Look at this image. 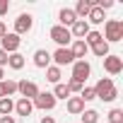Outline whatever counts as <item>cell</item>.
<instances>
[{"instance_id":"1","label":"cell","mask_w":123,"mask_h":123,"mask_svg":"<svg viewBox=\"0 0 123 123\" xmlns=\"http://www.w3.org/2000/svg\"><path fill=\"white\" fill-rule=\"evenodd\" d=\"M92 89H94L97 99H101V101H113V99L118 97V89H116V85H113L111 77H101Z\"/></svg>"},{"instance_id":"2","label":"cell","mask_w":123,"mask_h":123,"mask_svg":"<svg viewBox=\"0 0 123 123\" xmlns=\"http://www.w3.org/2000/svg\"><path fill=\"white\" fill-rule=\"evenodd\" d=\"M104 39H106V43H116V41H121L123 39V22H118V19H106V24H104V34H101Z\"/></svg>"},{"instance_id":"3","label":"cell","mask_w":123,"mask_h":123,"mask_svg":"<svg viewBox=\"0 0 123 123\" xmlns=\"http://www.w3.org/2000/svg\"><path fill=\"white\" fill-rule=\"evenodd\" d=\"M51 39L58 43V48H68V43L73 41V36H70V29L60 27V24H55V27L51 29Z\"/></svg>"},{"instance_id":"4","label":"cell","mask_w":123,"mask_h":123,"mask_svg":"<svg viewBox=\"0 0 123 123\" xmlns=\"http://www.w3.org/2000/svg\"><path fill=\"white\" fill-rule=\"evenodd\" d=\"M89 75H92V65L87 63V60H75V63H73V80H77V82L85 85V80Z\"/></svg>"},{"instance_id":"5","label":"cell","mask_w":123,"mask_h":123,"mask_svg":"<svg viewBox=\"0 0 123 123\" xmlns=\"http://www.w3.org/2000/svg\"><path fill=\"white\" fill-rule=\"evenodd\" d=\"M51 60H55V68H63V65H73L75 63V55L70 48H58L55 53H51Z\"/></svg>"},{"instance_id":"6","label":"cell","mask_w":123,"mask_h":123,"mask_svg":"<svg viewBox=\"0 0 123 123\" xmlns=\"http://www.w3.org/2000/svg\"><path fill=\"white\" fill-rule=\"evenodd\" d=\"M31 27H34V17H31L29 12H22V15L15 19V34H17V36L31 31Z\"/></svg>"},{"instance_id":"7","label":"cell","mask_w":123,"mask_h":123,"mask_svg":"<svg viewBox=\"0 0 123 123\" xmlns=\"http://www.w3.org/2000/svg\"><path fill=\"white\" fill-rule=\"evenodd\" d=\"M17 92L22 94V99L34 101L36 94H39V87H36V82H31V80H22V82H17Z\"/></svg>"},{"instance_id":"8","label":"cell","mask_w":123,"mask_h":123,"mask_svg":"<svg viewBox=\"0 0 123 123\" xmlns=\"http://www.w3.org/2000/svg\"><path fill=\"white\" fill-rule=\"evenodd\" d=\"M31 104H34L36 109H41V111H51V109H55V97H53L51 92H39Z\"/></svg>"},{"instance_id":"9","label":"cell","mask_w":123,"mask_h":123,"mask_svg":"<svg viewBox=\"0 0 123 123\" xmlns=\"http://www.w3.org/2000/svg\"><path fill=\"white\" fill-rule=\"evenodd\" d=\"M104 70H106L109 75H118V73L123 70V58H121V55H111V53H109V55L104 58Z\"/></svg>"},{"instance_id":"10","label":"cell","mask_w":123,"mask_h":123,"mask_svg":"<svg viewBox=\"0 0 123 123\" xmlns=\"http://www.w3.org/2000/svg\"><path fill=\"white\" fill-rule=\"evenodd\" d=\"M0 43H3V51L10 55V53H17V48H19L22 39H19L17 34H5L3 39H0Z\"/></svg>"},{"instance_id":"11","label":"cell","mask_w":123,"mask_h":123,"mask_svg":"<svg viewBox=\"0 0 123 123\" xmlns=\"http://www.w3.org/2000/svg\"><path fill=\"white\" fill-rule=\"evenodd\" d=\"M89 31H92V29H89V24H87L85 19H77V22L70 27V36H73L75 41H77V39H85Z\"/></svg>"},{"instance_id":"12","label":"cell","mask_w":123,"mask_h":123,"mask_svg":"<svg viewBox=\"0 0 123 123\" xmlns=\"http://www.w3.org/2000/svg\"><path fill=\"white\" fill-rule=\"evenodd\" d=\"M58 19H60V27H65V29H70V27L77 22L75 12H73V10H68V7H63V10L58 12Z\"/></svg>"},{"instance_id":"13","label":"cell","mask_w":123,"mask_h":123,"mask_svg":"<svg viewBox=\"0 0 123 123\" xmlns=\"http://www.w3.org/2000/svg\"><path fill=\"white\" fill-rule=\"evenodd\" d=\"M65 109H68V113L80 116V113L85 111V101H82L80 97H70V99H68V104H65Z\"/></svg>"},{"instance_id":"14","label":"cell","mask_w":123,"mask_h":123,"mask_svg":"<svg viewBox=\"0 0 123 123\" xmlns=\"http://www.w3.org/2000/svg\"><path fill=\"white\" fill-rule=\"evenodd\" d=\"M34 65H36V68H48V65H51V53H48L46 48H39V51L34 53Z\"/></svg>"},{"instance_id":"15","label":"cell","mask_w":123,"mask_h":123,"mask_svg":"<svg viewBox=\"0 0 123 123\" xmlns=\"http://www.w3.org/2000/svg\"><path fill=\"white\" fill-rule=\"evenodd\" d=\"M70 51H73V55H75V60H85V55L89 53V46H87V43H85L82 39H77V41L73 43V48H70Z\"/></svg>"},{"instance_id":"16","label":"cell","mask_w":123,"mask_h":123,"mask_svg":"<svg viewBox=\"0 0 123 123\" xmlns=\"http://www.w3.org/2000/svg\"><path fill=\"white\" fill-rule=\"evenodd\" d=\"M15 111H17V116H31V111H34V104L29 101V99H19V101H15Z\"/></svg>"},{"instance_id":"17","label":"cell","mask_w":123,"mask_h":123,"mask_svg":"<svg viewBox=\"0 0 123 123\" xmlns=\"http://www.w3.org/2000/svg\"><path fill=\"white\" fill-rule=\"evenodd\" d=\"M92 7H94V5H92V0H77V5H75V10H73V12H75V17H77V19H80V17H85V19H87V15H89V10H92Z\"/></svg>"},{"instance_id":"18","label":"cell","mask_w":123,"mask_h":123,"mask_svg":"<svg viewBox=\"0 0 123 123\" xmlns=\"http://www.w3.org/2000/svg\"><path fill=\"white\" fill-rule=\"evenodd\" d=\"M15 92H17V82H12V80H3L0 82V99L12 97Z\"/></svg>"},{"instance_id":"19","label":"cell","mask_w":123,"mask_h":123,"mask_svg":"<svg viewBox=\"0 0 123 123\" xmlns=\"http://www.w3.org/2000/svg\"><path fill=\"white\" fill-rule=\"evenodd\" d=\"M87 24H104V10H99L97 5L89 10V15H87V19H85Z\"/></svg>"},{"instance_id":"20","label":"cell","mask_w":123,"mask_h":123,"mask_svg":"<svg viewBox=\"0 0 123 123\" xmlns=\"http://www.w3.org/2000/svg\"><path fill=\"white\" fill-rule=\"evenodd\" d=\"M7 65H10L12 70H22V68H24V55H22V53H10Z\"/></svg>"},{"instance_id":"21","label":"cell","mask_w":123,"mask_h":123,"mask_svg":"<svg viewBox=\"0 0 123 123\" xmlns=\"http://www.w3.org/2000/svg\"><path fill=\"white\" fill-rule=\"evenodd\" d=\"M51 94L55 97V101H58V99H70V89H68V85H63V82H58Z\"/></svg>"},{"instance_id":"22","label":"cell","mask_w":123,"mask_h":123,"mask_svg":"<svg viewBox=\"0 0 123 123\" xmlns=\"http://www.w3.org/2000/svg\"><path fill=\"white\" fill-rule=\"evenodd\" d=\"M60 77H63V75H60V68H55V65H48V68H46V80H48V82L58 85Z\"/></svg>"},{"instance_id":"23","label":"cell","mask_w":123,"mask_h":123,"mask_svg":"<svg viewBox=\"0 0 123 123\" xmlns=\"http://www.w3.org/2000/svg\"><path fill=\"white\" fill-rule=\"evenodd\" d=\"M15 111V101L10 99V97H5V99H0V113L3 116H10Z\"/></svg>"},{"instance_id":"24","label":"cell","mask_w":123,"mask_h":123,"mask_svg":"<svg viewBox=\"0 0 123 123\" xmlns=\"http://www.w3.org/2000/svg\"><path fill=\"white\" fill-rule=\"evenodd\" d=\"M82 41H85V43H87V46L92 48V46H97L99 41H104V36H101V31H89V34H87V36H85Z\"/></svg>"},{"instance_id":"25","label":"cell","mask_w":123,"mask_h":123,"mask_svg":"<svg viewBox=\"0 0 123 123\" xmlns=\"http://www.w3.org/2000/svg\"><path fill=\"white\" fill-rule=\"evenodd\" d=\"M92 53H94L97 58H106V55H109V43H106V41H99L97 46H92Z\"/></svg>"},{"instance_id":"26","label":"cell","mask_w":123,"mask_h":123,"mask_svg":"<svg viewBox=\"0 0 123 123\" xmlns=\"http://www.w3.org/2000/svg\"><path fill=\"white\" fill-rule=\"evenodd\" d=\"M80 116H82L80 123H97V121H99V111H94V109H87V111H82Z\"/></svg>"},{"instance_id":"27","label":"cell","mask_w":123,"mask_h":123,"mask_svg":"<svg viewBox=\"0 0 123 123\" xmlns=\"http://www.w3.org/2000/svg\"><path fill=\"white\" fill-rule=\"evenodd\" d=\"M109 123H123V111L121 109H111L109 111Z\"/></svg>"},{"instance_id":"28","label":"cell","mask_w":123,"mask_h":123,"mask_svg":"<svg viewBox=\"0 0 123 123\" xmlns=\"http://www.w3.org/2000/svg\"><path fill=\"white\" fill-rule=\"evenodd\" d=\"M80 99H82V101H92V99H97V94H94L92 87H85V89L80 92Z\"/></svg>"},{"instance_id":"29","label":"cell","mask_w":123,"mask_h":123,"mask_svg":"<svg viewBox=\"0 0 123 123\" xmlns=\"http://www.w3.org/2000/svg\"><path fill=\"white\" fill-rule=\"evenodd\" d=\"M68 89H70V94H73V92H82V89H85V85L70 77V82H68Z\"/></svg>"},{"instance_id":"30","label":"cell","mask_w":123,"mask_h":123,"mask_svg":"<svg viewBox=\"0 0 123 123\" xmlns=\"http://www.w3.org/2000/svg\"><path fill=\"white\" fill-rule=\"evenodd\" d=\"M7 10H10V3H7V0H0V17L7 15Z\"/></svg>"},{"instance_id":"31","label":"cell","mask_w":123,"mask_h":123,"mask_svg":"<svg viewBox=\"0 0 123 123\" xmlns=\"http://www.w3.org/2000/svg\"><path fill=\"white\" fill-rule=\"evenodd\" d=\"M7 58H10V55H7L3 48H0V68H3V65H7Z\"/></svg>"},{"instance_id":"32","label":"cell","mask_w":123,"mask_h":123,"mask_svg":"<svg viewBox=\"0 0 123 123\" xmlns=\"http://www.w3.org/2000/svg\"><path fill=\"white\" fill-rule=\"evenodd\" d=\"M0 123H17L12 116H0Z\"/></svg>"},{"instance_id":"33","label":"cell","mask_w":123,"mask_h":123,"mask_svg":"<svg viewBox=\"0 0 123 123\" xmlns=\"http://www.w3.org/2000/svg\"><path fill=\"white\" fill-rule=\"evenodd\" d=\"M5 34H7V27H5V22H0V39H3Z\"/></svg>"},{"instance_id":"34","label":"cell","mask_w":123,"mask_h":123,"mask_svg":"<svg viewBox=\"0 0 123 123\" xmlns=\"http://www.w3.org/2000/svg\"><path fill=\"white\" fill-rule=\"evenodd\" d=\"M41 123H55V118H53V116H43V118H41Z\"/></svg>"},{"instance_id":"35","label":"cell","mask_w":123,"mask_h":123,"mask_svg":"<svg viewBox=\"0 0 123 123\" xmlns=\"http://www.w3.org/2000/svg\"><path fill=\"white\" fill-rule=\"evenodd\" d=\"M5 80V73H3V68H0V82H3Z\"/></svg>"}]
</instances>
